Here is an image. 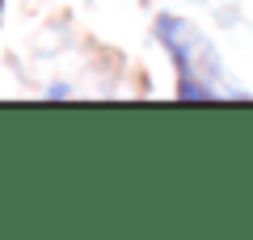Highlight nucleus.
I'll return each instance as SVG.
<instances>
[{"mask_svg":"<svg viewBox=\"0 0 253 240\" xmlns=\"http://www.w3.org/2000/svg\"><path fill=\"white\" fill-rule=\"evenodd\" d=\"M156 38L169 51V59L177 63V97L181 101H215V97H245L241 89L224 84V59L211 46V38L203 34L194 21L186 17H156Z\"/></svg>","mask_w":253,"mask_h":240,"instance_id":"nucleus-1","label":"nucleus"},{"mask_svg":"<svg viewBox=\"0 0 253 240\" xmlns=\"http://www.w3.org/2000/svg\"><path fill=\"white\" fill-rule=\"evenodd\" d=\"M0 9H4V0H0Z\"/></svg>","mask_w":253,"mask_h":240,"instance_id":"nucleus-2","label":"nucleus"}]
</instances>
